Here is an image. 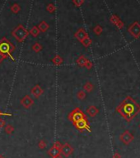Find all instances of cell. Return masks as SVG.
<instances>
[{"label":"cell","instance_id":"8","mask_svg":"<svg viewBox=\"0 0 140 158\" xmlns=\"http://www.w3.org/2000/svg\"><path fill=\"white\" fill-rule=\"evenodd\" d=\"M116 25L118 26V28H124V23H123V22H122L120 20H119V22H117Z\"/></svg>","mask_w":140,"mask_h":158},{"label":"cell","instance_id":"3","mask_svg":"<svg viewBox=\"0 0 140 158\" xmlns=\"http://www.w3.org/2000/svg\"><path fill=\"white\" fill-rule=\"evenodd\" d=\"M120 140L123 142L125 145H129L130 142H133L134 140V135L131 133L129 131H125L124 133H123L120 136Z\"/></svg>","mask_w":140,"mask_h":158},{"label":"cell","instance_id":"6","mask_svg":"<svg viewBox=\"0 0 140 158\" xmlns=\"http://www.w3.org/2000/svg\"><path fill=\"white\" fill-rule=\"evenodd\" d=\"M83 114L81 112H76L73 115V120L75 122V123H77L78 121L83 119Z\"/></svg>","mask_w":140,"mask_h":158},{"label":"cell","instance_id":"12","mask_svg":"<svg viewBox=\"0 0 140 158\" xmlns=\"http://www.w3.org/2000/svg\"><path fill=\"white\" fill-rule=\"evenodd\" d=\"M139 128H140V124H139Z\"/></svg>","mask_w":140,"mask_h":158},{"label":"cell","instance_id":"7","mask_svg":"<svg viewBox=\"0 0 140 158\" xmlns=\"http://www.w3.org/2000/svg\"><path fill=\"white\" fill-rule=\"evenodd\" d=\"M119 20H120V19H119V17H116V16H113V17H112V18H111V22H112L114 24H115V25H116L117 22H119Z\"/></svg>","mask_w":140,"mask_h":158},{"label":"cell","instance_id":"5","mask_svg":"<svg viewBox=\"0 0 140 158\" xmlns=\"http://www.w3.org/2000/svg\"><path fill=\"white\" fill-rule=\"evenodd\" d=\"M76 125L77 127H78V128L79 129H85V128H88L87 127V121H86L84 118L81 119L79 121H78L76 123Z\"/></svg>","mask_w":140,"mask_h":158},{"label":"cell","instance_id":"1","mask_svg":"<svg viewBox=\"0 0 140 158\" xmlns=\"http://www.w3.org/2000/svg\"><path fill=\"white\" fill-rule=\"evenodd\" d=\"M117 111L122 117H124L126 121L129 122L140 112V106L132 97L128 96L124 99V101L117 108Z\"/></svg>","mask_w":140,"mask_h":158},{"label":"cell","instance_id":"4","mask_svg":"<svg viewBox=\"0 0 140 158\" xmlns=\"http://www.w3.org/2000/svg\"><path fill=\"white\" fill-rule=\"evenodd\" d=\"M12 50V46L9 42L3 41L0 43V52L3 54H10V51Z\"/></svg>","mask_w":140,"mask_h":158},{"label":"cell","instance_id":"9","mask_svg":"<svg viewBox=\"0 0 140 158\" xmlns=\"http://www.w3.org/2000/svg\"><path fill=\"white\" fill-rule=\"evenodd\" d=\"M95 31H96V32H97V34H100V32L101 31V28H99V27H97V28L95 29Z\"/></svg>","mask_w":140,"mask_h":158},{"label":"cell","instance_id":"10","mask_svg":"<svg viewBox=\"0 0 140 158\" xmlns=\"http://www.w3.org/2000/svg\"><path fill=\"white\" fill-rule=\"evenodd\" d=\"M114 158H121V156L119 154V153H115V155H114Z\"/></svg>","mask_w":140,"mask_h":158},{"label":"cell","instance_id":"11","mask_svg":"<svg viewBox=\"0 0 140 158\" xmlns=\"http://www.w3.org/2000/svg\"><path fill=\"white\" fill-rule=\"evenodd\" d=\"M0 115H8L6 114H2V113H0Z\"/></svg>","mask_w":140,"mask_h":158},{"label":"cell","instance_id":"2","mask_svg":"<svg viewBox=\"0 0 140 158\" xmlns=\"http://www.w3.org/2000/svg\"><path fill=\"white\" fill-rule=\"evenodd\" d=\"M128 31L134 38H138L140 37V24L138 22H134L129 28Z\"/></svg>","mask_w":140,"mask_h":158}]
</instances>
